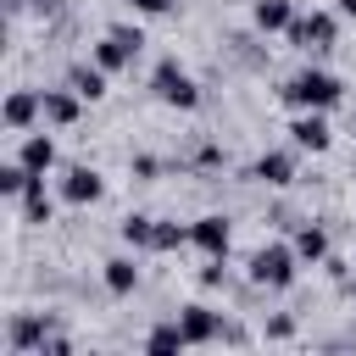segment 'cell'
I'll return each mask as SVG.
<instances>
[{"label":"cell","mask_w":356,"mask_h":356,"mask_svg":"<svg viewBox=\"0 0 356 356\" xmlns=\"http://www.w3.org/2000/svg\"><path fill=\"white\" fill-rule=\"evenodd\" d=\"M278 100L295 106V111H328V106L345 100V83H339L334 72H323V67H300L295 78H284Z\"/></svg>","instance_id":"cell-1"},{"label":"cell","mask_w":356,"mask_h":356,"mask_svg":"<svg viewBox=\"0 0 356 356\" xmlns=\"http://www.w3.org/2000/svg\"><path fill=\"white\" fill-rule=\"evenodd\" d=\"M245 273H250L256 289H289L295 273H300V256H295V245H278L273 239V245H256L250 250V267Z\"/></svg>","instance_id":"cell-2"},{"label":"cell","mask_w":356,"mask_h":356,"mask_svg":"<svg viewBox=\"0 0 356 356\" xmlns=\"http://www.w3.org/2000/svg\"><path fill=\"white\" fill-rule=\"evenodd\" d=\"M334 39H339V11H295V22H289L295 50L323 56V50H334Z\"/></svg>","instance_id":"cell-3"},{"label":"cell","mask_w":356,"mask_h":356,"mask_svg":"<svg viewBox=\"0 0 356 356\" xmlns=\"http://www.w3.org/2000/svg\"><path fill=\"white\" fill-rule=\"evenodd\" d=\"M150 95L161 100V106H178V111H195L200 106V83L167 56V61H156V72H150Z\"/></svg>","instance_id":"cell-4"},{"label":"cell","mask_w":356,"mask_h":356,"mask_svg":"<svg viewBox=\"0 0 356 356\" xmlns=\"http://www.w3.org/2000/svg\"><path fill=\"white\" fill-rule=\"evenodd\" d=\"M56 334V317L50 312H22V317H11V334H6V345H11V356H39V345Z\"/></svg>","instance_id":"cell-5"},{"label":"cell","mask_w":356,"mask_h":356,"mask_svg":"<svg viewBox=\"0 0 356 356\" xmlns=\"http://www.w3.org/2000/svg\"><path fill=\"white\" fill-rule=\"evenodd\" d=\"M189 245L206 250V256H228V245H234V222H228L222 211H206V217L189 222Z\"/></svg>","instance_id":"cell-6"},{"label":"cell","mask_w":356,"mask_h":356,"mask_svg":"<svg viewBox=\"0 0 356 356\" xmlns=\"http://www.w3.org/2000/svg\"><path fill=\"white\" fill-rule=\"evenodd\" d=\"M100 195H106V178H100V167H89V161L67 167V178H61V200H67V206H95Z\"/></svg>","instance_id":"cell-7"},{"label":"cell","mask_w":356,"mask_h":356,"mask_svg":"<svg viewBox=\"0 0 356 356\" xmlns=\"http://www.w3.org/2000/svg\"><path fill=\"white\" fill-rule=\"evenodd\" d=\"M178 328H184L189 345H217V339H222V317H217L206 300H189V306L178 312Z\"/></svg>","instance_id":"cell-8"},{"label":"cell","mask_w":356,"mask_h":356,"mask_svg":"<svg viewBox=\"0 0 356 356\" xmlns=\"http://www.w3.org/2000/svg\"><path fill=\"white\" fill-rule=\"evenodd\" d=\"M289 139H295V150H312V156H323V150L334 145V128H328V117H323V111H295V122H289Z\"/></svg>","instance_id":"cell-9"},{"label":"cell","mask_w":356,"mask_h":356,"mask_svg":"<svg viewBox=\"0 0 356 356\" xmlns=\"http://www.w3.org/2000/svg\"><path fill=\"white\" fill-rule=\"evenodd\" d=\"M33 117H44V89H11L6 95V128L22 134V128H33Z\"/></svg>","instance_id":"cell-10"},{"label":"cell","mask_w":356,"mask_h":356,"mask_svg":"<svg viewBox=\"0 0 356 356\" xmlns=\"http://www.w3.org/2000/svg\"><path fill=\"white\" fill-rule=\"evenodd\" d=\"M250 178L267 184V189H284V184H295V156L289 150H261L256 167H250Z\"/></svg>","instance_id":"cell-11"},{"label":"cell","mask_w":356,"mask_h":356,"mask_svg":"<svg viewBox=\"0 0 356 356\" xmlns=\"http://www.w3.org/2000/svg\"><path fill=\"white\" fill-rule=\"evenodd\" d=\"M78 111H83V95L67 83V89H44V122H56V128H67V122H78Z\"/></svg>","instance_id":"cell-12"},{"label":"cell","mask_w":356,"mask_h":356,"mask_svg":"<svg viewBox=\"0 0 356 356\" xmlns=\"http://www.w3.org/2000/svg\"><path fill=\"white\" fill-rule=\"evenodd\" d=\"M17 161H22L28 172H50V167H56V139H50V134H22Z\"/></svg>","instance_id":"cell-13"},{"label":"cell","mask_w":356,"mask_h":356,"mask_svg":"<svg viewBox=\"0 0 356 356\" xmlns=\"http://www.w3.org/2000/svg\"><path fill=\"white\" fill-rule=\"evenodd\" d=\"M250 22H256L261 33H289V22H295V0H256V6H250Z\"/></svg>","instance_id":"cell-14"},{"label":"cell","mask_w":356,"mask_h":356,"mask_svg":"<svg viewBox=\"0 0 356 356\" xmlns=\"http://www.w3.org/2000/svg\"><path fill=\"white\" fill-rule=\"evenodd\" d=\"M67 83H72L83 100H100V95H106V67H100V61H72V67H67Z\"/></svg>","instance_id":"cell-15"},{"label":"cell","mask_w":356,"mask_h":356,"mask_svg":"<svg viewBox=\"0 0 356 356\" xmlns=\"http://www.w3.org/2000/svg\"><path fill=\"white\" fill-rule=\"evenodd\" d=\"M50 217H56V200L44 195V172H39V178H33L28 189H22V222H33V228H44Z\"/></svg>","instance_id":"cell-16"},{"label":"cell","mask_w":356,"mask_h":356,"mask_svg":"<svg viewBox=\"0 0 356 356\" xmlns=\"http://www.w3.org/2000/svg\"><path fill=\"white\" fill-rule=\"evenodd\" d=\"M289 245H295L300 261H328V228H323V222H300Z\"/></svg>","instance_id":"cell-17"},{"label":"cell","mask_w":356,"mask_h":356,"mask_svg":"<svg viewBox=\"0 0 356 356\" xmlns=\"http://www.w3.org/2000/svg\"><path fill=\"white\" fill-rule=\"evenodd\" d=\"M134 56H139V50H134L128 39H117L111 28H106V39L95 44V61H100L106 72H122V67H134Z\"/></svg>","instance_id":"cell-18"},{"label":"cell","mask_w":356,"mask_h":356,"mask_svg":"<svg viewBox=\"0 0 356 356\" xmlns=\"http://www.w3.org/2000/svg\"><path fill=\"white\" fill-rule=\"evenodd\" d=\"M100 278H106L111 295H134V289H139V267H134V256H111V261L100 267Z\"/></svg>","instance_id":"cell-19"},{"label":"cell","mask_w":356,"mask_h":356,"mask_svg":"<svg viewBox=\"0 0 356 356\" xmlns=\"http://www.w3.org/2000/svg\"><path fill=\"white\" fill-rule=\"evenodd\" d=\"M145 350H156V356H167V350H189V339H184L178 317H172V323H156V328L145 334Z\"/></svg>","instance_id":"cell-20"},{"label":"cell","mask_w":356,"mask_h":356,"mask_svg":"<svg viewBox=\"0 0 356 356\" xmlns=\"http://www.w3.org/2000/svg\"><path fill=\"white\" fill-rule=\"evenodd\" d=\"M150 234H156V217H145V211H128L122 217V239L134 250H150Z\"/></svg>","instance_id":"cell-21"},{"label":"cell","mask_w":356,"mask_h":356,"mask_svg":"<svg viewBox=\"0 0 356 356\" xmlns=\"http://www.w3.org/2000/svg\"><path fill=\"white\" fill-rule=\"evenodd\" d=\"M184 245H189V228H184V222H167V217H156L150 250H184Z\"/></svg>","instance_id":"cell-22"},{"label":"cell","mask_w":356,"mask_h":356,"mask_svg":"<svg viewBox=\"0 0 356 356\" xmlns=\"http://www.w3.org/2000/svg\"><path fill=\"white\" fill-rule=\"evenodd\" d=\"M33 178H39V172H28L22 161H6V167H0V195H11V200H22V189H28Z\"/></svg>","instance_id":"cell-23"},{"label":"cell","mask_w":356,"mask_h":356,"mask_svg":"<svg viewBox=\"0 0 356 356\" xmlns=\"http://www.w3.org/2000/svg\"><path fill=\"white\" fill-rule=\"evenodd\" d=\"M178 0H128V11H139V17H161V11H172Z\"/></svg>","instance_id":"cell-24"},{"label":"cell","mask_w":356,"mask_h":356,"mask_svg":"<svg viewBox=\"0 0 356 356\" xmlns=\"http://www.w3.org/2000/svg\"><path fill=\"white\" fill-rule=\"evenodd\" d=\"M222 278H228V267H222V256H211V267H206V273H200V284H206V289H217V284H222Z\"/></svg>","instance_id":"cell-25"},{"label":"cell","mask_w":356,"mask_h":356,"mask_svg":"<svg viewBox=\"0 0 356 356\" xmlns=\"http://www.w3.org/2000/svg\"><path fill=\"white\" fill-rule=\"evenodd\" d=\"M33 11H61V0H28Z\"/></svg>","instance_id":"cell-26"},{"label":"cell","mask_w":356,"mask_h":356,"mask_svg":"<svg viewBox=\"0 0 356 356\" xmlns=\"http://www.w3.org/2000/svg\"><path fill=\"white\" fill-rule=\"evenodd\" d=\"M334 11H339V17H356V0H339Z\"/></svg>","instance_id":"cell-27"}]
</instances>
